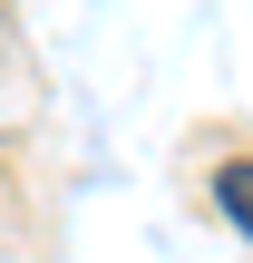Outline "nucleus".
<instances>
[{
    "label": "nucleus",
    "instance_id": "1",
    "mask_svg": "<svg viewBox=\"0 0 253 263\" xmlns=\"http://www.w3.org/2000/svg\"><path fill=\"white\" fill-rule=\"evenodd\" d=\"M215 205H224V224L234 234H253V166L234 156V166H215Z\"/></svg>",
    "mask_w": 253,
    "mask_h": 263
}]
</instances>
